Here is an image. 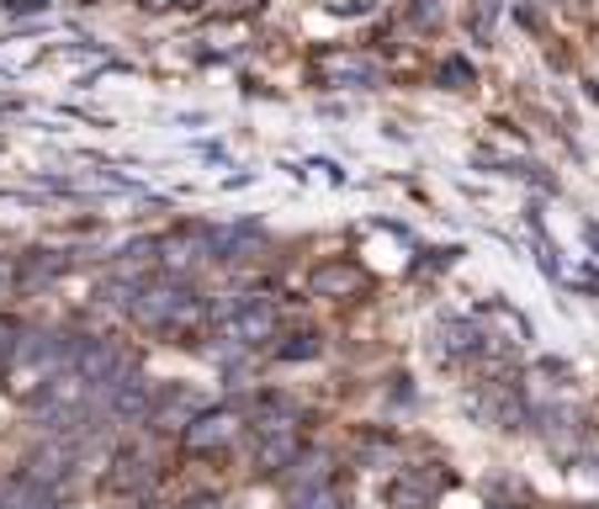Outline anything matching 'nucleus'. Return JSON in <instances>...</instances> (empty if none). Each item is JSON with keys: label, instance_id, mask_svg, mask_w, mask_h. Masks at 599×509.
<instances>
[{"label": "nucleus", "instance_id": "nucleus-1", "mask_svg": "<svg viewBox=\"0 0 599 509\" xmlns=\"http://www.w3.org/2000/svg\"><path fill=\"white\" fill-rule=\"evenodd\" d=\"M85 393H91V383H80L74 371H59V377H49L43 388L32 393V404H38V414H43L49 425H80Z\"/></svg>", "mask_w": 599, "mask_h": 509}, {"label": "nucleus", "instance_id": "nucleus-2", "mask_svg": "<svg viewBox=\"0 0 599 509\" xmlns=\"http://www.w3.org/2000/svg\"><path fill=\"white\" fill-rule=\"evenodd\" d=\"M271 335H276V308L271 303H240L234 314L217 324L223 345H265Z\"/></svg>", "mask_w": 599, "mask_h": 509}, {"label": "nucleus", "instance_id": "nucleus-3", "mask_svg": "<svg viewBox=\"0 0 599 509\" xmlns=\"http://www.w3.org/2000/svg\"><path fill=\"white\" fill-rule=\"evenodd\" d=\"M240 430H244L240 409H202L192 425L181 430V436H186V446H192V451H223V446L240 436Z\"/></svg>", "mask_w": 599, "mask_h": 509}, {"label": "nucleus", "instance_id": "nucleus-4", "mask_svg": "<svg viewBox=\"0 0 599 509\" xmlns=\"http://www.w3.org/2000/svg\"><path fill=\"white\" fill-rule=\"evenodd\" d=\"M70 371L80 377V383H91V388H106L112 377H118L122 366V350L112 345V339H85V345H74L70 350Z\"/></svg>", "mask_w": 599, "mask_h": 509}, {"label": "nucleus", "instance_id": "nucleus-5", "mask_svg": "<svg viewBox=\"0 0 599 509\" xmlns=\"http://www.w3.org/2000/svg\"><path fill=\"white\" fill-rule=\"evenodd\" d=\"M313 297H361L366 292V271L356 261H324V266L308 276Z\"/></svg>", "mask_w": 599, "mask_h": 509}, {"label": "nucleus", "instance_id": "nucleus-6", "mask_svg": "<svg viewBox=\"0 0 599 509\" xmlns=\"http://www.w3.org/2000/svg\"><path fill=\"white\" fill-rule=\"evenodd\" d=\"M292 461H297V430H292V425L265 430L261 446H255V467H261V472H282Z\"/></svg>", "mask_w": 599, "mask_h": 509}, {"label": "nucleus", "instance_id": "nucleus-7", "mask_svg": "<svg viewBox=\"0 0 599 509\" xmlns=\"http://www.w3.org/2000/svg\"><path fill=\"white\" fill-rule=\"evenodd\" d=\"M106 388H112V414H118V419H149L154 393H149L144 377H133V383H106Z\"/></svg>", "mask_w": 599, "mask_h": 509}, {"label": "nucleus", "instance_id": "nucleus-8", "mask_svg": "<svg viewBox=\"0 0 599 509\" xmlns=\"http://www.w3.org/2000/svg\"><path fill=\"white\" fill-rule=\"evenodd\" d=\"M0 509H59V499L22 472V478H11V483L0 488Z\"/></svg>", "mask_w": 599, "mask_h": 509}, {"label": "nucleus", "instance_id": "nucleus-9", "mask_svg": "<svg viewBox=\"0 0 599 509\" xmlns=\"http://www.w3.org/2000/svg\"><path fill=\"white\" fill-rule=\"evenodd\" d=\"M250 240H255V223L213 228V234H207V255H213V261H234V250H240V244H250Z\"/></svg>", "mask_w": 599, "mask_h": 509}, {"label": "nucleus", "instance_id": "nucleus-10", "mask_svg": "<svg viewBox=\"0 0 599 509\" xmlns=\"http://www.w3.org/2000/svg\"><path fill=\"white\" fill-rule=\"evenodd\" d=\"M324 74H335V80H356V85H372L377 70L366 64V59H351V53H329L324 59Z\"/></svg>", "mask_w": 599, "mask_h": 509}, {"label": "nucleus", "instance_id": "nucleus-11", "mask_svg": "<svg viewBox=\"0 0 599 509\" xmlns=\"http://www.w3.org/2000/svg\"><path fill=\"white\" fill-rule=\"evenodd\" d=\"M64 271H70V261L53 255V250H43V255H32V261L22 266V282L27 287H38V282H53V276H64Z\"/></svg>", "mask_w": 599, "mask_h": 509}, {"label": "nucleus", "instance_id": "nucleus-12", "mask_svg": "<svg viewBox=\"0 0 599 509\" xmlns=\"http://www.w3.org/2000/svg\"><path fill=\"white\" fill-rule=\"evenodd\" d=\"M440 85H446V91H467V85H473V64H467L461 53L446 59V64H440Z\"/></svg>", "mask_w": 599, "mask_h": 509}, {"label": "nucleus", "instance_id": "nucleus-13", "mask_svg": "<svg viewBox=\"0 0 599 509\" xmlns=\"http://www.w3.org/2000/svg\"><path fill=\"white\" fill-rule=\"evenodd\" d=\"M318 478H324V457H308L303 461V472H292V499H297V493H313Z\"/></svg>", "mask_w": 599, "mask_h": 509}, {"label": "nucleus", "instance_id": "nucleus-14", "mask_svg": "<svg viewBox=\"0 0 599 509\" xmlns=\"http://www.w3.org/2000/svg\"><path fill=\"white\" fill-rule=\"evenodd\" d=\"M276 356H282V362H308V356H318V339H313V335H292V345H282Z\"/></svg>", "mask_w": 599, "mask_h": 509}, {"label": "nucleus", "instance_id": "nucleus-15", "mask_svg": "<svg viewBox=\"0 0 599 509\" xmlns=\"http://www.w3.org/2000/svg\"><path fill=\"white\" fill-rule=\"evenodd\" d=\"M292 509H339V499L329 493V488H313V493H297Z\"/></svg>", "mask_w": 599, "mask_h": 509}, {"label": "nucleus", "instance_id": "nucleus-16", "mask_svg": "<svg viewBox=\"0 0 599 509\" xmlns=\"http://www.w3.org/2000/svg\"><path fill=\"white\" fill-rule=\"evenodd\" d=\"M583 240H589V250H599V223H583Z\"/></svg>", "mask_w": 599, "mask_h": 509}, {"label": "nucleus", "instance_id": "nucleus-17", "mask_svg": "<svg viewBox=\"0 0 599 509\" xmlns=\"http://www.w3.org/2000/svg\"><path fill=\"white\" fill-rule=\"evenodd\" d=\"M139 6H144V11H170L175 0H139Z\"/></svg>", "mask_w": 599, "mask_h": 509}, {"label": "nucleus", "instance_id": "nucleus-18", "mask_svg": "<svg viewBox=\"0 0 599 509\" xmlns=\"http://www.w3.org/2000/svg\"><path fill=\"white\" fill-rule=\"evenodd\" d=\"M175 6H186V11H192V6H202V0H175Z\"/></svg>", "mask_w": 599, "mask_h": 509}, {"label": "nucleus", "instance_id": "nucleus-19", "mask_svg": "<svg viewBox=\"0 0 599 509\" xmlns=\"http://www.w3.org/2000/svg\"><path fill=\"white\" fill-rule=\"evenodd\" d=\"M6 276H11V271H6V266H0V282H6Z\"/></svg>", "mask_w": 599, "mask_h": 509}]
</instances>
